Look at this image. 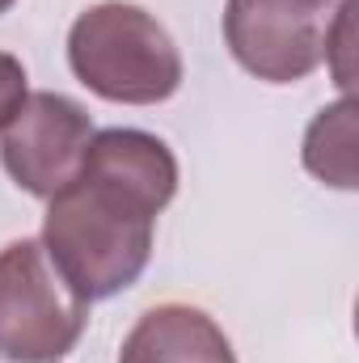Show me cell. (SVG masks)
<instances>
[{
    "mask_svg": "<svg viewBox=\"0 0 359 363\" xmlns=\"http://www.w3.org/2000/svg\"><path fill=\"white\" fill-rule=\"evenodd\" d=\"M178 194V157L153 131H93L77 178L47 199L43 250L85 300L127 291L153 258L157 216Z\"/></svg>",
    "mask_w": 359,
    "mask_h": 363,
    "instance_id": "6da1fadb",
    "label": "cell"
},
{
    "mask_svg": "<svg viewBox=\"0 0 359 363\" xmlns=\"http://www.w3.org/2000/svg\"><path fill=\"white\" fill-rule=\"evenodd\" d=\"M68 68L114 106H157L182 89L178 43L148 9L127 0H101L72 21Z\"/></svg>",
    "mask_w": 359,
    "mask_h": 363,
    "instance_id": "7a4b0ae2",
    "label": "cell"
},
{
    "mask_svg": "<svg viewBox=\"0 0 359 363\" xmlns=\"http://www.w3.org/2000/svg\"><path fill=\"white\" fill-rule=\"evenodd\" d=\"M89 304L60 279L43 241L21 237L0 250V359L60 363L85 334Z\"/></svg>",
    "mask_w": 359,
    "mask_h": 363,
    "instance_id": "3957f363",
    "label": "cell"
},
{
    "mask_svg": "<svg viewBox=\"0 0 359 363\" xmlns=\"http://www.w3.org/2000/svg\"><path fill=\"white\" fill-rule=\"evenodd\" d=\"M338 4L343 0H228L224 47L250 77L296 85L326 64Z\"/></svg>",
    "mask_w": 359,
    "mask_h": 363,
    "instance_id": "277c9868",
    "label": "cell"
},
{
    "mask_svg": "<svg viewBox=\"0 0 359 363\" xmlns=\"http://www.w3.org/2000/svg\"><path fill=\"white\" fill-rule=\"evenodd\" d=\"M93 140V118L64 93H30L17 118L0 135V165L34 199L60 194L77 178Z\"/></svg>",
    "mask_w": 359,
    "mask_h": 363,
    "instance_id": "5b68a950",
    "label": "cell"
},
{
    "mask_svg": "<svg viewBox=\"0 0 359 363\" xmlns=\"http://www.w3.org/2000/svg\"><path fill=\"white\" fill-rule=\"evenodd\" d=\"M118 363H237L228 334L194 304H157L123 338Z\"/></svg>",
    "mask_w": 359,
    "mask_h": 363,
    "instance_id": "8992f818",
    "label": "cell"
},
{
    "mask_svg": "<svg viewBox=\"0 0 359 363\" xmlns=\"http://www.w3.org/2000/svg\"><path fill=\"white\" fill-rule=\"evenodd\" d=\"M355 144H359V118L351 93H343L334 106L317 110V118L304 131V169L321 186L334 190H355L359 186V165H355Z\"/></svg>",
    "mask_w": 359,
    "mask_h": 363,
    "instance_id": "52a82bcc",
    "label": "cell"
},
{
    "mask_svg": "<svg viewBox=\"0 0 359 363\" xmlns=\"http://www.w3.org/2000/svg\"><path fill=\"white\" fill-rule=\"evenodd\" d=\"M30 97V77H26V64L9 51H0V131L17 118V110L26 106Z\"/></svg>",
    "mask_w": 359,
    "mask_h": 363,
    "instance_id": "ba28073f",
    "label": "cell"
},
{
    "mask_svg": "<svg viewBox=\"0 0 359 363\" xmlns=\"http://www.w3.org/2000/svg\"><path fill=\"white\" fill-rule=\"evenodd\" d=\"M13 4H17V0H0V13H9V9H13Z\"/></svg>",
    "mask_w": 359,
    "mask_h": 363,
    "instance_id": "9c48e42d",
    "label": "cell"
}]
</instances>
